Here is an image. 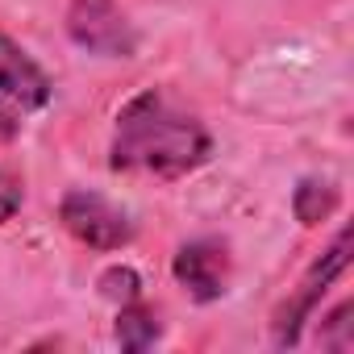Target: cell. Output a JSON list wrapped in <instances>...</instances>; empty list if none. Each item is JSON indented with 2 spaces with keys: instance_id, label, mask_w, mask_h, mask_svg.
<instances>
[{
  "instance_id": "6da1fadb",
  "label": "cell",
  "mask_w": 354,
  "mask_h": 354,
  "mask_svg": "<svg viewBox=\"0 0 354 354\" xmlns=\"http://www.w3.org/2000/svg\"><path fill=\"white\" fill-rule=\"evenodd\" d=\"M213 158V133L196 113L162 88L129 96L113 117L109 167L117 175H154V180H184Z\"/></svg>"
},
{
  "instance_id": "7a4b0ae2",
  "label": "cell",
  "mask_w": 354,
  "mask_h": 354,
  "mask_svg": "<svg viewBox=\"0 0 354 354\" xmlns=\"http://www.w3.org/2000/svg\"><path fill=\"white\" fill-rule=\"evenodd\" d=\"M350 250H354V238H350V230L342 225V230L333 234V242L308 263V271L300 275V283H296V288L279 300V308L271 313V342H275V346H296V342H300V333H304V325L313 321V313H317V304L325 300V292L346 275Z\"/></svg>"
},
{
  "instance_id": "3957f363",
  "label": "cell",
  "mask_w": 354,
  "mask_h": 354,
  "mask_svg": "<svg viewBox=\"0 0 354 354\" xmlns=\"http://www.w3.org/2000/svg\"><path fill=\"white\" fill-rule=\"evenodd\" d=\"M59 225H63L80 246L100 250V254L125 250V246L133 242V234H138L133 217H129L121 205H113L109 196L92 192V188H71V192H63V201H59Z\"/></svg>"
},
{
  "instance_id": "277c9868",
  "label": "cell",
  "mask_w": 354,
  "mask_h": 354,
  "mask_svg": "<svg viewBox=\"0 0 354 354\" xmlns=\"http://www.w3.org/2000/svg\"><path fill=\"white\" fill-rule=\"evenodd\" d=\"M67 38L96 59H133L138 55V30L117 0H71Z\"/></svg>"
},
{
  "instance_id": "5b68a950",
  "label": "cell",
  "mask_w": 354,
  "mask_h": 354,
  "mask_svg": "<svg viewBox=\"0 0 354 354\" xmlns=\"http://www.w3.org/2000/svg\"><path fill=\"white\" fill-rule=\"evenodd\" d=\"M171 275L196 304H217L230 292V246L221 238H192L171 254Z\"/></svg>"
},
{
  "instance_id": "8992f818",
  "label": "cell",
  "mask_w": 354,
  "mask_h": 354,
  "mask_svg": "<svg viewBox=\"0 0 354 354\" xmlns=\"http://www.w3.org/2000/svg\"><path fill=\"white\" fill-rule=\"evenodd\" d=\"M0 96L13 100L21 113H38L55 96V80L46 75V67L5 30H0Z\"/></svg>"
},
{
  "instance_id": "52a82bcc",
  "label": "cell",
  "mask_w": 354,
  "mask_h": 354,
  "mask_svg": "<svg viewBox=\"0 0 354 354\" xmlns=\"http://www.w3.org/2000/svg\"><path fill=\"white\" fill-rule=\"evenodd\" d=\"M337 205H342L337 184L333 180H321V175H304V180H296V188H292V213H296V221L304 230L325 225L337 213Z\"/></svg>"
},
{
  "instance_id": "ba28073f",
  "label": "cell",
  "mask_w": 354,
  "mask_h": 354,
  "mask_svg": "<svg viewBox=\"0 0 354 354\" xmlns=\"http://www.w3.org/2000/svg\"><path fill=\"white\" fill-rule=\"evenodd\" d=\"M113 337H117L121 350L138 354V350H150V346L162 337V321H158V313H154L146 300H133V304H121V308H117Z\"/></svg>"
},
{
  "instance_id": "9c48e42d",
  "label": "cell",
  "mask_w": 354,
  "mask_h": 354,
  "mask_svg": "<svg viewBox=\"0 0 354 354\" xmlns=\"http://www.w3.org/2000/svg\"><path fill=\"white\" fill-rule=\"evenodd\" d=\"M96 288H100V296L109 300V304H133V300H142V275L133 271V267H125V263H113V267H104L100 271V279H96Z\"/></svg>"
},
{
  "instance_id": "30bf717a",
  "label": "cell",
  "mask_w": 354,
  "mask_h": 354,
  "mask_svg": "<svg viewBox=\"0 0 354 354\" xmlns=\"http://www.w3.org/2000/svg\"><path fill=\"white\" fill-rule=\"evenodd\" d=\"M354 300H342L325 321H321V346L325 350H350L354 346Z\"/></svg>"
},
{
  "instance_id": "8fae6325",
  "label": "cell",
  "mask_w": 354,
  "mask_h": 354,
  "mask_svg": "<svg viewBox=\"0 0 354 354\" xmlns=\"http://www.w3.org/2000/svg\"><path fill=\"white\" fill-rule=\"evenodd\" d=\"M21 201H26V192H21V184L13 180L9 171H0V225H9L13 217H17V209H21Z\"/></svg>"
},
{
  "instance_id": "7c38bea8",
  "label": "cell",
  "mask_w": 354,
  "mask_h": 354,
  "mask_svg": "<svg viewBox=\"0 0 354 354\" xmlns=\"http://www.w3.org/2000/svg\"><path fill=\"white\" fill-rule=\"evenodd\" d=\"M17 133H21V109H17L13 100L0 96V146L17 142Z\"/></svg>"
}]
</instances>
